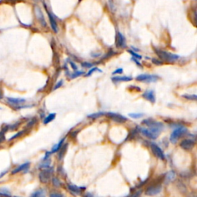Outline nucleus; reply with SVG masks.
Instances as JSON below:
<instances>
[{"label":"nucleus","mask_w":197,"mask_h":197,"mask_svg":"<svg viewBox=\"0 0 197 197\" xmlns=\"http://www.w3.org/2000/svg\"><path fill=\"white\" fill-rule=\"evenodd\" d=\"M115 45L116 47L118 48H126V38L120 32H118L116 34V39H115Z\"/></svg>","instance_id":"obj_12"},{"label":"nucleus","mask_w":197,"mask_h":197,"mask_svg":"<svg viewBox=\"0 0 197 197\" xmlns=\"http://www.w3.org/2000/svg\"><path fill=\"white\" fill-rule=\"evenodd\" d=\"M155 53L158 55L161 60H162L163 61L169 62V63H173V62L176 61L180 59V56L176 54H173V53H170L169 52H166V51L161 50V49H155Z\"/></svg>","instance_id":"obj_2"},{"label":"nucleus","mask_w":197,"mask_h":197,"mask_svg":"<svg viewBox=\"0 0 197 197\" xmlns=\"http://www.w3.org/2000/svg\"><path fill=\"white\" fill-rule=\"evenodd\" d=\"M143 97L147 101H149L150 103H154L155 102V92L153 90H146L143 94Z\"/></svg>","instance_id":"obj_15"},{"label":"nucleus","mask_w":197,"mask_h":197,"mask_svg":"<svg viewBox=\"0 0 197 197\" xmlns=\"http://www.w3.org/2000/svg\"><path fill=\"white\" fill-rule=\"evenodd\" d=\"M122 72H123V69H122V68H119L118 69L115 70V71L112 72V74H113V75H115V74H121Z\"/></svg>","instance_id":"obj_41"},{"label":"nucleus","mask_w":197,"mask_h":197,"mask_svg":"<svg viewBox=\"0 0 197 197\" xmlns=\"http://www.w3.org/2000/svg\"><path fill=\"white\" fill-rule=\"evenodd\" d=\"M1 109H2V108H0V110H1Z\"/></svg>","instance_id":"obj_46"},{"label":"nucleus","mask_w":197,"mask_h":197,"mask_svg":"<svg viewBox=\"0 0 197 197\" xmlns=\"http://www.w3.org/2000/svg\"><path fill=\"white\" fill-rule=\"evenodd\" d=\"M64 141H65V138H64V139H63V140H61V141H60V143H58V144H56V145L52 149V152H57L58 150H60V149L61 148V146H63V143H64Z\"/></svg>","instance_id":"obj_27"},{"label":"nucleus","mask_w":197,"mask_h":197,"mask_svg":"<svg viewBox=\"0 0 197 197\" xmlns=\"http://www.w3.org/2000/svg\"><path fill=\"white\" fill-rule=\"evenodd\" d=\"M68 188L72 192H73L75 194H79L81 192V189L79 187L76 186L68 185Z\"/></svg>","instance_id":"obj_23"},{"label":"nucleus","mask_w":197,"mask_h":197,"mask_svg":"<svg viewBox=\"0 0 197 197\" xmlns=\"http://www.w3.org/2000/svg\"><path fill=\"white\" fill-rule=\"evenodd\" d=\"M162 190V186L160 184H154V185L150 186L146 189V195H149V196H152V195H155L157 194H159Z\"/></svg>","instance_id":"obj_8"},{"label":"nucleus","mask_w":197,"mask_h":197,"mask_svg":"<svg viewBox=\"0 0 197 197\" xmlns=\"http://www.w3.org/2000/svg\"><path fill=\"white\" fill-rule=\"evenodd\" d=\"M6 133L3 132L2 130L0 129V146H2L5 141H6V136H5Z\"/></svg>","instance_id":"obj_28"},{"label":"nucleus","mask_w":197,"mask_h":197,"mask_svg":"<svg viewBox=\"0 0 197 197\" xmlns=\"http://www.w3.org/2000/svg\"><path fill=\"white\" fill-rule=\"evenodd\" d=\"M35 14L36 16V18L38 19V22L40 23V24L43 27H46V22H45V19L44 18L43 13H42L40 8L38 7V6H35Z\"/></svg>","instance_id":"obj_14"},{"label":"nucleus","mask_w":197,"mask_h":197,"mask_svg":"<svg viewBox=\"0 0 197 197\" xmlns=\"http://www.w3.org/2000/svg\"><path fill=\"white\" fill-rule=\"evenodd\" d=\"M27 131V129H23V130L22 131H19V132H18V133H16V134H14L12 136H11L10 138H9V140H8V142H12L14 141V140H17V139H19V138H21L22 136H23V135L26 133V132Z\"/></svg>","instance_id":"obj_19"},{"label":"nucleus","mask_w":197,"mask_h":197,"mask_svg":"<svg viewBox=\"0 0 197 197\" xmlns=\"http://www.w3.org/2000/svg\"><path fill=\"white\" fill-rule=\"evenodd\" d=\"M5 103L12 109L16 110V111L33 106V105H26V100L23 99V98L6 97L5 98Z\"/></svg>","instance_id":"obj_1"},{"label":"nucleus","mask_w":197,"mask_h":197,"mask_svg":"<svg viewBox=\"0 0 197 197\" xmlns=\"http://www.w3.org/2000/svg\"><path fill=\"white\" fill-rule=\"evenodd\" d=\"M3 98H4L3 90H2V88H0V102L2 101V100H3Z\"/></svg>","instance_id":"obj_43"},{"label":"nucleus","mask_w":197,"mask_h":197,"mask_svg":"<svg viewBox=\"0 0 197 197\" xmlns=\"http://www.w3.org/2000/svg\"><path fill=\"white\" fill-rule=\"evenodd\" d=\"M166 178L168 181H173L176 178V173L174 171H169V173L166 174Z\"/></svg>","instance_id":"obj_26"},{"label":"nucleus","mask_w":197,"mask_h":197,"mask_svg":"<svg viewBox=\"0 0 197 197\" xmlns=\"http://www.w3.org/2000/svg\"><path fill=\"white\" fill-rule=\"evenodd\" d=\"M52 184H53L54 186L59 187V186H60V185H61V182L60 181V180H59L58 178L54 177V178L52 179Z\"/></svg>","instance_id":"obj_32"},{"label":"nucleus","mask_w":197,"mask_h":197,"mask_svg":"<svg viewBox=\"0 0 197 197\" xmlns=\"http://www.w3.org/2000/svg\"><path fill=\"white\" fill-rule=\"evenodd\" d=\"M133 79L132 77L129 76H115L112 78V81L113 82H129Z\"/></svg>","instance_id":"obj_17"},{"label":"nucleus","mask_w":197,"mask_h":197,"mask_svg":"<svg viewBox=\"0 0 197 197\" xmlns=\"http://www.w3.org/2000/svg\"><path fill=\"white\" fill-rule=\"evenodd\" d=\"M36 118H32V119H29V120L28 121V122H27V124L26 125V129H31L32 127H33L35 125V123H36Z\"/></svg>","instance_id":"obj_25"},{"label":"nucleus","mask_w":197,"mask_h":197,"mask_svg":"<svg viewBox=\"0 0 197 197\" xmlns=\"http://www.w3.org/2000/svg\"><path fill=\"white\" fill-rule=\"evenodd\" d=\"M129 117L133 118V119H140L141 117L143 116V113H129Z\"/></svg>","instance_id":"obj_31"},{"label":"nucleus","mask_w":197,"mask_h":197,"mask_svg":"<svg viewBox=\"0 0 197 197\" xmlns=\"http://www.w3.org/2000/svg\"><path fill=\"white\" fill-rule=\"evenodd\" d=\"M152 63H153L154 64H155V65H158V66H159V65H162V61H160V60H156V59H152Z\"/></svg>","instance_id":"obj_42"},{"label":"nucleus","mask_w":197,"mask_h":197,"mask_svg":"<svg viewBox=\"0 0 197 197\" xmlns=\"http://www.w3.org/2000/svg\"><path fill=\"white\" fill-rule=\"evenodd\" d=\"M93 63H82V66L85 67V68H91V67H93Z\"/></svg>","instance_id":"obj_37"},{"label":"nucleus","mask_w":197,"mask_h":197,"mask_svg":"<svg viewBox=\"0 0 197 197\" xmlns=\"http://www.w3.org/2000/svg\"><path fill=\"white\" fill-rule=\"evenodd\" d=\"M14 197H18V196H14Z\"/></svg>","instance_id":"obj_47"},{"label":"nucleus","mask_w":197,"mask_h":197,"mask_svg":"<svg viewBox=\"0 0 197 197\" xmlns=\"http://www.w3.org/2000/svg\"><path fill=\"white\" fill-rule=\"evenodd\" d=\"M29 197H45V190L42 189H38L34 191L30 195Z\"/></svg>","instance_id":"obj_20"},{"label":"nucleus","mask_w":197,"mask_h":197,"mask_svg":"<svg viewBox=\"0 0 197 197\" xmlns=\"http://www.w3.org/2000/svg\"><path fill=\"white\" fill-rule=\"evenodd\" d=\"M187 132V129L185 126H179L176 128V129L173 130L171 136H170V142L172 143H176V142L178 141V140L180 137L185 135Z\"/></svg>","instance_id":"obj_3"},{"label":"nucleus","mask_w":197,"mask_h":197,"mask_svg":"<svg viewBox=\"0 0 197 197\" xmlns=\"http://www.w3.org/2000/svg\"><path fill=\"white\" fill-rule=\"evenodd\" d=\"M8 171H9L8 169H5V170H4V171H2V173H0V179L2 178V177H3V176H5V175L8 173Z\"/></svg>","instance_id":"obj_44"},{"label":"nucleus","mask_w":197,"mask_h":197,"mask_svg":"<svg viewBox=\"0 0 197 197\" xmlns=\"http://www.w3.org/2000/svg\"><path fill=\"white\" fill-rule=\"evenodd\" d=\"M128 52H129V53H130V54L133 56V57L136 58V59H138V60H141V59H142V56L139 55L138 53H136V52H133V51L130 50V49H129V50H128Z\"/></svg>","instance_id":"obj_35"},{"label":"nucleus","mask_w":197,"mask_h":197,"mask_svg":"<svg viewBox=\"0 0 197 197\" xmlns=\"http://www.w3.org/2000/svg\"><path fill=\"white\" fill-rule=\"evenodd\" d=\"M103 115H104V112H97V113L90 114V115H88V117L91 118V119H96V118H99V117L102 116Z\"/></svg>","instance_id":"obj_30"},{"label":"nucleus","mask_w":197,"mask_h":197,"mask_svg":"<svg viewBox=\"0 0 197 197\" xmlns=\"http://www.w3.org/2000/svg\"><path fill=\"white\" fill-rule=\"evenodd\" d=\"M82 74H84V72L82 71H75L74 73L71 74L70 75V77H71L72 78H76V77L79 76V75H82Z\"/></svg>","instance_id":"obj_33"},{"label":"nucleus","mask_w":197,"mask_h":197,"mask_svg":"<svg viewBox=\"0 0 197 197\" xmlns=\"http://www.w3.org/2000/svg\"><path fill=\"white\" fill-rule=\"evenodd\" d=\"M69 63L70 66H71V67H72V69H73V70H75V71H76L77 69H78V67H77L76 65H75V63H74V62L69 61Z\"/></svg>","instance_id":"obj_40"},{"label":"nucleus","mask_w":197,"mask_h":197,"mask_svg":"<svg viewBox=\"0 0 197 197\" xmlns=\"http://www.w3.org/2000/svg\"><path fill=\"white\" fill-rule=\"evenodd\" d=\"M183 97L186 98L187 100H193V101H195L197 100V96L196 95H188V94H185L183 95Z\"/></svg>","instance_id":"obj_29"},{"label":"nucleus","mask_w":197,"mask_h":197,"mask_svg":"<svg viewBox=\"0 0 197 197\" xmlns=\"http://www.w3.org/2000/svg\"><path fill=\"white\" fill-rule=\"evenodd\" d=\"M47 13H48V16H49V22H50L51 27H52V29H53V31H54L55 32H57L58 26H57V23H56V19L54 18V16H52V14L51 13V12H48Z\"/></svg>","instance_id":"obj_16"},{"label":"nucleus","mask_w":197,"mask_h":197,"mask_svg":"<svg viewBox=\"0 0 197 197\" xmlns=\"http://www.w3.org/2000/svg\"><path fill=\"white\" fill-rule=\"evenodd\" d=\"M141 193L142 191H137V192H135L134 193L131 194L130 195H129V197H140Z\"/></svg>","instance_id":"obj_38"},{"label":"nucleus","mask_w":197,"mask_h":197,"mask_svg":"<svg viewBox=\"0 0 197 197\" xmlns=\"http://www.w3.org/2000/svg\"><path fill=\"white\" fill-rule=\"evenodd\" d=\"M140 130L142 134H143L146 137L149 138V139H151V140H155L160 133V132H158V131L152 130V129H146V128L143 127L140 128Z\"/></svg>","instance_id":"obj_7"},{"label":"nucleus","mask_w":197,"mask_h":197,"mask_svg":"<svg viewBox=\"0 0 197 197\" xmlns=\"http://www.w3.org/2000/svg\"><path fill=\"white\" fill-rule=\"evenodd\" d=\"M49 197H64V195L63 193H60V192H52L49 195Z\"/></svg>","instance_id":"obj_36"},{"label":"nucleus","mask_w":197,"mask_h":197,"mask_svg":"<svg viewBox=\"0 0 197 197\" xmlns=\"http://www.w3.org/2000/svg\"><path fill=\"white\" fill-rule=\"evenodd\" d=\"M96 71H98V72H102L101 70H100L99 68H97V67H93V68H92L90 70H89V72H88V73L86 74V75H87V76H89V75H92V74H93V73H94V72H96Z\"/></svg>","instance_id":"obj_34"},{"label":"nucleus","mask_w":197,"mask_h":197,"mask_svg":"<svg viewBox=\"0 0 197 197\" xmlns=\"http://www.w3.org/2000/svg\"><path fill=\"white\" fill-rule=\"evenodd\" d=\"M159 79V76L150 74H141L136 76V80L143 82H154Z\"/></svg>","instance_id":"obj_5"},{"label":"nucleus","mask_w":197,"mask_h":197,"mask_svg":"<svg viewBox=\"0 0 197 197\" xmlns=\"http://www.w3.org/2000/svg\"><path fill=\"white\" fill-rule=\"evenodd\" d=\"M67 146H68V144H64L61 146V148L60 149V153H59V159H62L64 156V154L66 153V150Z\"/></svg>","instance_id":"obj_24"},{"label":"nucleus","mask_w":197,"mask_h":197,"mask_svg":"<svg viewBox=\"0 0 197 197\" xmlns=\"http://www.w3.org/2000/svg\"><path fill=\"white\" fill-rule=\"evenodd\" d=\"M56 113H50L49 115L45 117V119H43V123L44 124H48L50 122H52V120H54V119L56 118Z\"/></svg>","instance_id":"obj_22"},{"label":"nucleus","mask_w":197,"mask_h":197,"mask_svg":"<svg viewBox=\"0 0 197 197\" xmlns=\"http://www.w3.org/2000/svg\"><path fill=\"white\" fill-rule=\"evenodd\" d=\"M22 122L20 121H18V122H15V123L12 124H9V131H16L21 126Z\"/></svg>","instance_id":"obj_21"},{"label":"nucleus","mask_w":197,"mask_h":197,"mask_svg":"<svg viewBox=\"0 0 197 197\" xmlns=\"http://www.w3.org/2000/svg\"><path fill=\"white\" fill-rule=\"evenodd\" d=\"M132 60H133V61H134L135 63H136V64L138 65V66H141V64H140V62L138 61V60H136V59H134V58H132Z\"/></svg>","instance_id":"obj_45"},{"label":"nucleus","mask_w":197,"mask_h":197,"mask_svg":"<svg viewBox=\"0 0 197 197\" xmlns=\"http://www.w3.org/2000/svg\"><path fill=\"white\" fill-rule=\"evenodd\" d=\"M0 197H12V192L6 187H0Z\"/></svg>","instance_id":"obj_18"},{"label":"nucleus","mask_w":197,"mask_h":197,"mask_svg":"<svg viewBox=\"0 0 197 197\" xmlns=\"http://www.w3.org/2000/svg\"><path fill=\"white\" fill-rule=\"evenodd\" d=\"M52 170L49 169V168L46 169H43L42 171L38 174V179L39 181L42 183H49V180L51 179V176H52Z\"/></svg>","instance_id":"obj_6"},{"label":"nucleus","mask_w":197,"mask_h":197,"mask_svg":"<svg viewBox=\"0 0 197 197\" xmlns=\"http://www.w3.org/2000/svg\"><path fill=\"white\" fill-rule=\"evenodd\" d=\"M180 147L184 150H191L195 146V142L192 140H184L180 143Z\"/></svg>","instance_id":"obj_13"},{"label":"nucleus","mask_w":197,"mask_h":197,"mask_svg":"<svg viewBox=\"0 0 197 197\" xmlns=\"http://www.w3.org/2000/svg\"><path fill=\"white\" fill-rule=\"evenodd\" d=\"M63 80H60V82H58L57 83H56V85L55 86V87L53 88V89L56 90V89H59V88H60L62 86H63Z\"/></svg>","instance_id":"obj_39"},{"label":"nucleus","mask_w":197,"mask_h":197,"mask_svg":"<svg viewBox=\"0 0 197 197\" xmlns=\"http://www.w3.org/2000/svg\"><path fill=\"white\" fill-rule=\"evenodd\" d=\"M151 149H152L154 155H155L158 159H162V160L165 159V154H164L163 151H162V149L159 146H158L156 144L152 143V144H151Z\"/></svg>","instance_id":"obj_11"},{"label":"nucleus","mask_w":197,"mask_h":197,"mask_svg":"<svg viewBox=\"0 0 197 197\" xmlns=\"http://www.w3.org/2000/svg\"><path fill=\"white\" fill-rule=\"evenodd\" d=\"M107 116L111 119L112 120L115 121L116 122H119V123H123V122H126L127 119L126 117L123 116V115H120L119 113H115V112H108L106 114Z\"/></svg>","instance_id":"obj_10"},{"label":"nucleus","mask_w":197,"mask_h":197,"mask_svg":"<svg viewBox=\"0 0 197 197\" xmlns=\"http://www.w3.org/2000/svg\"><path fill=\"white\" fill-rule=\"evenodd\" d=\"M142 123L148 126L149 129L158 131V132H161V131L162 130V129H163V124H162V122H157V121L153 120V119H144Z\"/></svg>","instance_id":"obj_4"},{"label":"nucleus","mask_w":197,"mask_h":197,"mask_svg":"<svg viewBox=\"0 0 197 197\" xmlns=\"http://www.w3.org/2000/svg\"><path fill=\"white\" fill-rule=\"evenodd\" d=\"M30 167V162H24V163L19 165V166H16V167L13 168V169L11 170V175L13 176V175L18 174V173H21V172L27 171Z\"/></svg>","instance_id":"obj_9"}]
</instances>
